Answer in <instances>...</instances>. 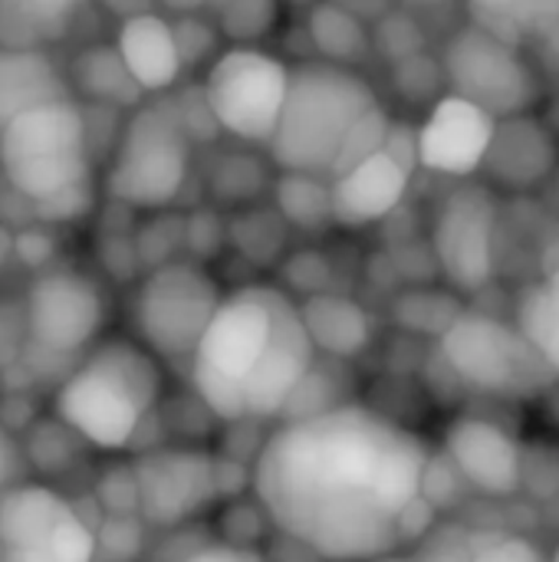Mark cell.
I'll return each instance as SVG.
<instances>
[{"instance_id":"obj_1","label":"cell","mask_w":559,"mask_h":562,"mask_svg":"<svg viewBox=\"0 0 559 562\" xmlns=\"http://www.w3.org/2000/svg\"><path fill=\"white\" fill-rule=\"evenodd\" d=\"M432 458L418 435L336 405L277 428L254 464V497L297 547L329 562H372L412 540Z\"/></svg>"},{"instance_id":"obj_2","label":"cell","mask_w":559,"mask_h":562,"mask_svg":"<svg viewBox=\"0 0 559 562\" xmlns=\"http://www.w3.org/2000/svg\"><path fill=\"white\" fill-rule=\"evenodd\" d=\"M161 385V366L142 342L99 339L59 382L56 418L86 445L119 451L155 412Z\"/></svg>"},{"instance_id":"obj_3","label":"cell","mask_w":559,"mask_h":562,"mask_svg":"<svg viewBox=\"0 0 559 562\" xmlns=\"http://www.w3.org/2000/svg\"><path fill=\"white\" fill-rule=\"evenodd\" d=\"M379 109L372 86L346 66L306 59L290 66L287 99L267 142L287 175L333 178L356 125Z\"/></svg>"},{"instance_id":"obj_4","label":"cell","mask_w":559,"mask_h":562,"mask_svg":"<svg viewBox=\"0 0 559 562\" xmlns=\"http://www.w3.org/2000/svg\"><path fill=\"white\" fill-rule=\"evenodd\" d=\"M280 300L283 290L267 283L241 286L221 300L188 362L194 392L211 415L224 422L247 418V392L264 366Z\"/></svg>"},{"instance_id":"obj_5","label":"cell","mask_w":559,"mask_h":562,"mask_svg":"<svg viewBox=\"0 0 559 562\" xmlns=\"http://www.w3.org/2000/svg\"><path fill=\"white\" fill-rule=\"evenodd\" d=\"M0 168L7 184L33 207L92 184V128L72 99L46 102L0 125Z\"/></svg>"},{"instance_id":"obj_6","label":"cell","mask_w":559,"mask_h":562,"mask_svg":"<svg viewBox=\"0 0 559 562\" xmlns=\"http://www.w3.org/2000/svg\"><path fill=\"white\" fill-rule=\"evenodd\" d=\"M194 138L175 99H155L135 105L125 119L109 168L105 194L125 211H165L178 201L191 175Z\"/></svg>"},{"instance_id":"obj_7","label":"cell","mask_w":559,"mask_h":562,"mask_svg":"<svg viewBox=\"0 0 559 562\" xmlns=\"http://www.w3.org/2000/svg\"><path fill=\"white\" fill-rule=\"evenodd\" d=\"M438 349L451 375L481 395L537 398L557 382L521 329L491 313L461 310Z\"/></svg>"},{"instance_id":"obj_8","label":"cell","mask_w":559,"mask_h":562,"mask_svg":"<svg viewBox=\"0 0 559 562\" xmlns=\"http://www.w3.org/2000/svg\"><path fill=\"white\" fill-rule=\"evenodd\" d=\"M221 300L224 293L204 263L198 260L155 263L135 293L138 342L155 359L191 362Z\"/></svg>"},{"instance_id":"obj_9","label":"cell","mask_w":559,"mask_h":562,"mask_svg":"<svg viewBox=\"0 0 559 562\" xmlns=\"http://www.w3.org/2000/svg\"><path fill=\"white\" fill-rule=\"evenodd\" d=\"M441 76L451 86V95L478 105L494 122L537 112L544 95L534 63L488 30L468 23L451 33L441 53Z\"/></svg>"},{"instance_id":"obj_10","label":"cell","mask_w":559,"mask_h":562,"mask_svg":"<svg viewBox=\"0 0 559 562\" xmlns=\"http://www.w3.org/2000/svg\"><path fill=\"white\" fill-rule=\"evenodd\" d=\"M23 352L40 362H69V369L102 339L105 293L79 270L40 273L23 300Z\"/></svg>"},{"instance_id":"obj_11","label":"cell","mask_w":559,"mask_h":562,"mask_svg":"<svg viewBox=\"0 0 559 562\" xmlns=\"http://www.w3.org/2000/svg\"><path fill=\"white\" fill-rule=\"evenodd\" d=\"M290 66L267 49L234 46L224 49L204 76L201 99L217 128L247 145H267L283 99H287Z\"/></svg>"},{"instance_id":"obj_12","label":"cell","mask_w":559,"mask_h":562,"mask_svg":"<svg viewBox=\"0 0 559 562\" xmlns=\"http://www.w3.org/2000/svg\"><path fill=\"white\" fill-rule=\"evenodd\" d=\"M96 530L53 487L20 481L0 494V562H96Z\"/></svg>"},{"instance_id":"obj_13","label":"cell","mask_w":559,"mask_h":562,"mask_svg":"<svg viewBox=\"0 0 559 562\" xmlns=\"http://www.w3.org/2000/svg\"><path fill=\"white\" fill-rule=\"evenodd\" d=\"M497 194L481 181L451 188L432 224V250L441 277L461 290L478 293L497 273Z\"/></svg>"},{"instance_id":"obj_14","label":"cell","mask_w":559,"mask_h":562,"mask_svg":"<svg viewBox=\"0 0 559 562\" xmlns=\"http://www.w3.org/2000/svg\"><path fill=\"white\" fill-rule=\"evenodd\" d=\"M135 504L148 527L175 530L221 494L224 464L198 448H158L135 461Z\"/></svg>"},{"instance_id":"obj_15","label":"cell","mask_w":559,"mask_h":562,"mask_svg":"<svg viewBox=\"0 0 559 562\" xmlns=\"http://www.w3.org/2000/svg\"><path fill=\"white\" fill-rule=\"evenodd\" d=\"M451 471L484 497L507 501L524 487V448L497 422L465 415L445 431Z\"/></svg>"},{"instance_id":"obj_16","label":"cell","mask_w":559,"mask_h":562,"mask_svg":"<svg viewBox=\"0 0 559 562\" xmlns=\"http://www.w3.org/2000/svg\"><path fill=\"white\" fill-rule=\"evenodd\" d=\"M557 171L559 135L547 119H540L537 112H524L494 125L488 155L481 161V175L491 191H537Z\"/></svg>"},{"instance_id":"obj_17","label":"cell","mask_w":559,"mask_h":562,"mask_svg":"<svg viewBox=\"0 0 559 562\" xmlns=\"http://www.w3.org/2000/svg\"><path fill=\"white\" fill-rule=\"evenodd\" d=\"M494 125L497 122L488 112H481L478 105H471L451 92L435 99L425 122L415 132L418 165L435 175H448V178L478 175L481 161L488 155Z\"/></svg>"},{"instance_id":"obj_18","label":"cell","mask_w":559,"mask_h":562,"mask_svg":"<svg viewBox=\"0 0 559 562\" xmlns=\"http://www.w3.org/2000/svg\"><path fill=\"white\" fill-rule=\"evenodd\" d=\"M409 178L412 175L399 161H392L385 151L336 175L329 181L333 224L349 227V231L379 224L402 204V198L409 191Z\"/></svg>"},{"instance_id":"obj_19","label":"cell","mask_w":559,"mask_h":562,"mask_svg":"<svg viewBox=\"0 0 559 562\" xmlns=\"http://www.w3.org/2000/svg\"><path fill=\"white\" fill-rule=\"evenodd\" d=\"M115 53H119L128 79L135 82V89L148 92V95L171 89L181 76V66H185L178 43H175L171 20L165 13L148 10V7L132 10L119 23Z\"/></svg>"},{"instance_id":"obj_20","label":"cell","mask_w":559,"mask_h":562,"mask_svg":"<svg viewBox=\"0 0 559 562\" xmlns=\"http://www.w3.org/2000/svg\"><path fill=\"white\" fill-rule=\"evenodd\" d=\"M300 319L313 352L329 359H356L372 342L369 313L343 293H316L300 303Z\"/></svg>"},{"instance_id":"obj_21","label":"cell","mask_w":559,"mask_h":562,"mask_svg":"<svg viewBox=\"0 0 559 562\" xmlns=\"http://www.w3.org/2000/svg\"><path fill=\"white\" fill-rule=\"evenodd\" d=\"M59 99H69V89L49 56L40 49H0V125Z\"/></svg>"},{"instance_id":"obj_22","label":"cell","mask_w":559,"mask_h":562,"mask_svg":"<svg viewBox=\"0 0 559 562\" xmlns=\"http://www.w3.org/2000/svg\"><path fill=\"white\" fill-rule=\"evenodd\" d=\"M514 326L559 382V263L524 290Z\"/></svg>"},{"instance_id":"obj_23","label":"cell","mask_w":559,"mask_h":562,"mask_svg":"<svg viewBox=\"0 0 559 562\" xmlns=\"http://www.w3.org/2000/svg\"><path fill=\"white\" fill-rule=\"evenodd\" d=\"M306 30H310L313 46L320 49V59L333 66L353 69L372 49V30L349 7H336V3L313 7Z\"/></svg>"},{"instance_id":"obj_24","label":"cell","mask_w":559,"mask_h":562,"mask_svg":"<svg viewBox=\"0 0 559 562\" xmlns=\"http://www.w3.org/2000/svg\"><path fill=\"white\" fill-rule=\"evenodd\" d=\"M76 3H0V49H36L72 30Z\"/></svg>"},{"instance_id":"obj_25","label":"cell","mask_w":559,"mask_h":562,"mask_svg":"<svg viewBox=\"0 0 559 562\" xmlns=\"http://www.w3.org/2000/svg\"><path fill=\"white\" fill-rule=\"evenodd\" d=\"M277 214L283 224L300 227V231H320L333 224L329 211V181L313 178V175H287L280 171L277 188H273Z\"/></svg>"},{"instance_id":"obj_26","label":"cell","mask_w":559,"mask_h":562,"mask_svg":"<svg viewBox=\"0 0 559 562\" xmlns=\"http://www.w3.org/2000/svg\"><path fill=\"white\" fill-rule=\"evenodd\" d=\"M76 79L79 86L102 105H135L138 102V89L128 79L115 46H96L86 49L76 59Z\"/></svg>"},{"instance_id":"obj_27","label":"cell","mask_w":559,"mask_h":562,"mask_svg":"<svg viewBox=\"0 0 559 562\" xmlns=\"http://www.w3.org/2000/svg\"><path fill=\"white\" fill-rule=\"evenodd\" d=\"M217 26L224 30L227 40L241 43V46H254L257 40H264L267 33L277 30L280 20V7L267 3V0H247V3H227L214 10Z\"/></svg>"},{"instance_id":"obj_28","label":"cell","mask_w":559,"mask_h":562,"mask_svg":"<svg viewBox=\"0 0 559 562\" xmlns=\"http://www.w3.org/2000/svg\"><path fill=\"white\" fill-rule=\"evenodd\" d=\"M481 530L465 527H432L428 537H422L412 562H471L478 550Z\"/></svg>"},{"instance_id":"obj_29","label":"cell","mask_w":559,"mask_h":562,"mask_svg":"<svg viewBox=\"0 0 559 562\" xmlns=\"http://www.w3.org/2000/svg\"><path fill=\"white\" fill-rule=\"evenodd\" d=\"M372 43L382 49V56H389L392 63H402V59H412L418 53H425V33L418 30L415 20H409L405 13H389L376 33H372Z\"/></svg>"},{"instance_id":"obj_30","label":"cell","mask_w":559,"mask_h":562,"mask_svg":"<svg viewBox=\"0 0 559 562\" xmlns=\"http://www.w3.org/2000/svg\"><path fill=\"white\" fill-rule=\"evenodd\" d=\"M471 562H550V557L530 537L481 530V540H478Z\"/></svg>"},{"instance_id":"obj_31","label":"cell","mask_w":559,"mask_h":562,"mask_svg":"<svg viewBox=\"0 0 559 562\" xmlns=\"http://www.w3.org/2000/svg\"><path fill=\"white\" fill-rule=\"evenodd\" d=\"M178 562H267L254 547L244 543H208L191 550L188 557H181Z\"/></svg>"},{"instance_id":"obj_32","label":"cell","mask_w":559,"mask_h":562,"mask_svg":"<svg viewBox=\"0 0 559 562\" xmlns=\"http://www.w3.org/2000/svg\"><path fill=\"white\" fill-rule=\"evenodd\" d=\"M20 474H23V451L16 438L0 425V494L20 484Z\"/></svg>"},{"instance_id":"obj_33","label":"cell","mask_w":559,"mask_h":562,"mask_svg":"<svg viewBox=\"0 0 559 562\" xmlns=\"http://www.w3.org/2000/svg\"><path fill=\"white\" fill-rule=\"evenodd\" d=\"M550 562H559V547L554 550V553H550Z\"/></svg>"},{"instance_id":"obj_34","label":"cell","mask_w":559,"mask_h":562,"mask_svg":"<svg viewBox=\"0 0 559 562\" xmlns=\"http://www.w3.org/2000/svg\"><path fill=\"white\" fill-rule=\"evenodd\" d=\"M557 517H559V497H557Z\"/></svg>"},{"instance_id":"obj_35","label":"cell","mask_w":559,"mask_h":562,"mask_svg":"<svg viewBox=\"0 0 559 562\" xmlns=\"http://www.w3.org/2000/svg\"><path fill=\"white\" fill-rule=\"evenodd\" d=\"M557 178H559V171H557Z\"/></svg>"}]
</instances>
